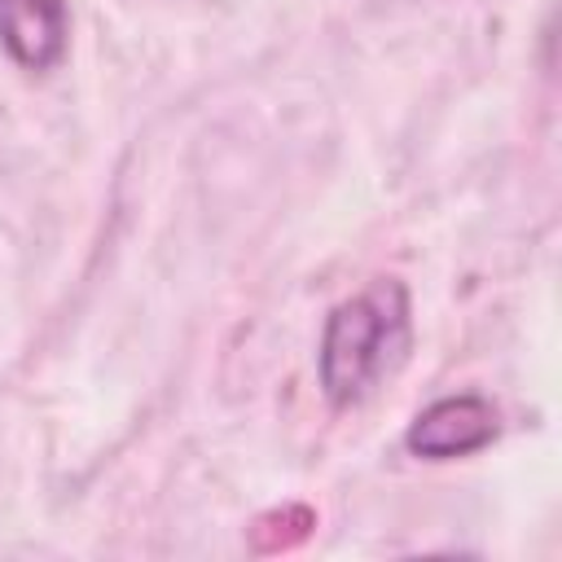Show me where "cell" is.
<instances>
[{
  "mask_svg": "<svg viewBox=\"0 0 562 562\" xmlns=\"http://www.w3.org/2000/svg\"><path fill=\"white\" fill-rule=\"evenodd\" d=\"M408 347V290L395 277L369 281L342 299L321 338V386L334 408L360 404Z\"/></svg>",
  "mask_w": 562,
  "mask_h": 562,
  "instance_id": "1",
  "label": "cell"
},
{
  "mask_svg": "<svg viewBox=\"0 0 562 562\" xmlns=\"http://www.w3.org/2000/svg\"><path fill=\"white\" fill-rule=\"evenodd\" d=\"M496 439V408L483 395H448L422 408L404 435L408 452L422 461H452L487 448Z\"/></svg>",
  "mask_w": 562,
  "mask_h": 562,
  "instance_id": "2",
  "label": "cell"
},
{
  "mask_svg": "<svg viewBox=\"0 0 562 562\" xmlns=\"http://www.w3.org/2000/svg\"><path fill=\"white\" fill-rule=\"evenodd\" d=\"M66 0H0V48L22 70H53L66 57Z\"/></svg>",
  "mask_w": 562,
  "mask_h": 562,
  "instance_id": "3",
  "label": "cell"
}]
</instances>
